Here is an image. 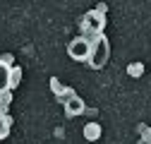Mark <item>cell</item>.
<instances>
[{"label": "cell", "instance_id": "1", "mask_svg": "<svg viewBox=\"0 0 151 144\" xmlns=\"http://www.w3.org/2000/svg\"><path fill=\"white\" fill-rule=\"evenodd\" d=\"M108 58H110V43H108V39H106L103 34L93 36V41H91V53H89V60H86V63H89L93 70H101V67H106Z\"/></svg>", "mask_w": 151, "mask_h": 144}, {"label": "cell", "instance_id": "2", "mask_svg": "<svg viewBox=\"0 0 151 144\" xmlns=\"http://www.w3.org/2000/svg\"><path fill=\"white\" fill-rule=\"evenodd\" d=\"M89 53H91V39L86 36H79V39H72L67 46V55L77 63H86L89 60Z\"/></svg>", "mask_w": 151, "mask_h": 144}, {"label": "cell", "instance_id": "3", "mask_svg": "<svg viewBox=\"0 0 151 144\" xmlns=\"http://www.w3.org/2000/svg\"><path fill=\"white\" fill-rule=\"evenodd\" d=\"M63 106H65V115H67V118H77V115H82V113L86 111L84 99H82V96H77V94H74L70 101H65Z\"/></svg>", "mask_w": 151, "mask_h": 144}, {"label": "cell", "instance_id": "4", "mask_svg": "<svg viewBox=\"0 0 151 144\" xmlns=\"http://www.w3.org/2000/svg\"><path fill=\"white\" fill-rule=\"evenodd\" d=\"M103 24H106V19H103V12H101V10L89 12V14L84 17V27H86L89 31H93V36H99V34H101Z\"/></svg>", "mask_w": 151, "mask_h": 144}, {"label": "cell", "instance_id": "5", "mask_svg": "<svg viewBox=\"0 0 151 144\" xmlns=\"http://www.w3.org/2000/svg\"><path fill=\"white\" fill-rule=\"evenodd\" d=\"M99 137H101V125H99V122H86V125H84V139L96 142Z\"/></svg>", "mask_w": 151, "mask_h": 144}, {"label": "cell", "instance_id": "6", "mask_svg": "<svg viewBox=\"0 0 151 144\" xmlns=\"http://www.w3.org/2000/svg\"><path fill=\"white\" fill-rule=\"evenodd\" d=\"M3 91H10V65L0 60V94Z\"/></svg>", "mask_w": 151, "mask_h": 144}, {"label": "cell", "instance_id": "7", "mask_svg": "<svg viewBox=\"0 0 151 144\" xmlns=\"http://www.w3.org/2000/svg\"><path fill=\"white\" fill-rule=\"evenodd\" d=\"M10 125H12L10 115L5 113V108H0V139H5V137H7V132H10Z\"/></svg>", "mask_w": 151, "mask_h": 144}, {"label": "cell", "instance_id": "8", "mask_svg": "<svg viewBox=\"0 0 151 144\" xmlns=\"http://www.w3.org/2000/svg\"><path fill=\"white\" fill-rule=\"evenodd\" d=\"M19 82H22V67L19 65H12L10 67V89H14Z\"/></svg>", "mask_w": 151, "mask_h": 144}, {"label": "cell", "instance_id": "9", "mask_svg": "<svg viewBox=\"0 0 151 144\" xmlns=\"http://www.w3.org/2000/svg\"><path fill=\"white\" fill-rule=\"evenodd\" d=\"M127 75H129V77H142V75H144V65H142V63L127 65Z\"/></svg>", "mask_w": 151, "mask_h": 144}, {"label": "cell", "instance_id": "10", "mask_svg": "<svg viewBox=\"0 0 151 144\" xmlns=\"http://www.w3.org/2000/svg\"><path fill=\"white\" fill-rule=\"evenodd\" d=\"M72 96H74V91H72V89H63V91L58 94V101H60V103H65V101H70Z\"/></svg>", "mask_w": 151, "mask_h": 144}, {"label": "cell", "instance_id": "11", "mask_svg": "<svg viewBox=\"0 0 151 144\" xmlns=\"http://www.w3.org/2000/svg\"><path fill=\"white\" fill-rule=\"evenodd\" d=\"M50 89H53V91H55V96H58V94L63 91V89H65V86H63V84H60L58 79H55V77H53V79H50Z\"/></svg>", "mask_w": 151, "mask_h": 144}, {"label": "cell", "instance_id": "12", "mask_svg": "<svg viewBox=\"0 0 151 144\" xmlns=\"http://www.w3.org/2000/svg\"><path fill=\"white\" fill-rule=\"evenodd\" d=\"M0 60H3L5 65H10V67L14 65V55H10V53H5V55H3V58H0Z\"/></svg>", "mask_w": 151, "mask_h": 144}, {"label": "cell", "instance_id": "13", "mask_svg": "<svg viewBox=\"0 0 151 144\" xmlns=\"http://www.w3.org/2000/svg\"><path fill=\"white\" fill-rule=\"evenodd\" d=\"M142 144H151V130H144V139Z\"/></svg>", "mask_w": 151, "mask_h": 144}]
</instances>
